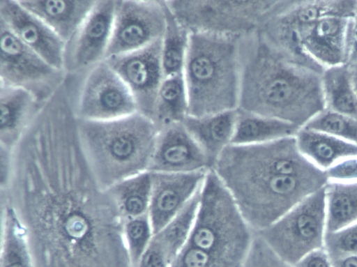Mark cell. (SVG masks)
Listing matches in <instances>:
<instances>
[{
  "label": "cell",
  "mask_w": 357,
  "mask_h": 267,
  "mask_svg": "<svg viewBox=\"0 0 357 267\" xmlns=\"http://www.w3.org/2000/svg\"><path fill=\"white\" fill-rule=\"evenodd\" d=\"M68 107L43 109L13 148L1 190L24 224L35 267H132L124 220L96 180Z\"/></svg>",
  "instance_id": "1"
},
{
  "label": "cell",
  "mask_w": 357,
  "mask_h": 267,
  "mask_svg": "<svg viewBox=\"0 0 357 267\" xmlns=\"http://www.w3.org/2000/svg\"><path fill=\"white\" fill-rule=\"evenodd\" d=\"M212 170L255 233L328 182L326 171L301 153L295 136L261 144H230Z\"/></svg>",
  "instance_id": "2"
},
{
  "label": "cell",
  "mask_w": 357,
  "mask_h": 267,
  "mask_svg": "<svg viewBox=\"0 0 357 267\" xmlns=\"http://www.w3.org/2000/svg\"><path fill=\"white\" fill-rule=\"evenodd\" d=\"M238 109L299 128L326 109L324 68L281 49L259 31L241 38Z\"/></svg>",
  "instance_id": "3"
},
{
  "label": "cell",
  "mask_w": 357,
  "mask_h": 267,
  "mask_svg": "<svg viewBox=\"0 0 357 267\" xmlns=\"http://www.w3.org/2000/svg\"><path fill=\"white\" fill-rule=\"evenodd\" d=\"M77 130L96 180L108 189L149 171L160 128L153 119L137 112L109 121L77 119Z\"/></svg>",
  "instance_id": "4"
},
{
  "label": "cell",
  "mask_w": 357,
  "mask_h": 267,
  "mask_svg": "<svg viewBox=\"0 0 357 267\" xmlns=\"http://www.w3.org/2000/svg\"><path fill=\"white\" fill-rule=\"evenodd\" d=\"M241 38L190 32L183 71L188 116L199 117L238 109Z\"/></svg>",
  "instance_id": "5"
},
{
  "label": "cell",
  "mask_w": 357,
  "mask_h": 267,
  "mask_svg": "<svg viewBox=\"0 0 357 267\" xmlns=\"http://www.w3.org/2000/svg\"><path fill=\"white\" fill-rule=\"evenodd\" d=\"M278 0H165L190 32L244 37L261 31L282 8Z\"/></svg>",
  "instance_id": "6"
},
{
  "label": "cell",
  "mask_w": 357,
  "mask_h": 267,
  "mask_svg": "<svg viewBox=\"0 0 357 267\" xmlns=\"http://www.w3.org/2000/svg\"><path fill=\"white\" fill-rule=\"evenodd\" d=\"M326 232V199L324 187L257 234L278 256L294 265L308 253L324 247Z\"/></svg>",
  "instance_id": "7"
},
{
  "label": "cell",
  "mask_w": 357,
  "mask_h": 267,
  "mask_svg": "<svg viewBox=\"0 0 357 267\" xmlns=\"http://www.w3.org/2000/svg\"><path fill=\"white\" fill-rule=\"evenodd\" d=\"M0 84L23 89L45 102L66 79L56 68L22 43L0 20Z\"/></svg>",
  "instance_id": "8"
},
{
  "label": "cell",
  "mask_w": 357,
  "mask_h": 267,
  "mask_svg": "<svg viewBox=\"0 0 357 267\" xmlns=\"http://www.w3.org/2000/svg\"><path fill=\"white\" fill-rule=\"evenodd\" d=\"M74 109L77 119L89 121L113 120L137 112L130 90L105 61L79 81Z\"/></svg>",
  "instance_id": "9"
},
{
  "label": "cell",
  "mask_w": 357,
  "mask_h": 267,
  "mask_svg": "<svg viewBox=\"0 0 357 267\" xmlns=\"http://www.w3.org/2000/svg\"><path fill=\"white\" fill-rule=\"evenodd\" d=\"M165 25L164 0H116L105 59L142 49L161 39Z\"/></svg>",
  "instance_id": "10"
},
{
  "label": "cell",
  "mask_w": 357,
  "mask_h": 267,
  "mask_svg": "<svg viewBox=\"0 0 357 267\" xmlns=\"http://www.w3.org/2000/svg\"><path fill=\"white\" fill-rule=\"evenodd\" d=\"M116 0H96L92 10L66 43L63 70L66 76L82 77L105 61L111 38Z\"/></svg>",
  "instance_id": "11"
},
{
  "label": "cell",
  "mask_w": 357,
  "mask_h": 267,
  "mask_svg": "<svg viewBox=\"0 0 357 267\" xmlns=\"http://www.w3.org/2000/svg\"><path fill=\"white\" fill-rule=\"evenodd\" d=\"M161 50L162 38L142 49L105 60L130 90L137 112L151 119L165 78Z\"/></svg>",
  "instance_id": "12"
},
{
  "label": "cell",
  "mask_w": 357,
  "mask_h": 267,
  "mask_svg": "<svg viewBox=\"0 0 357 267\" xmlns=\"http://www.w3.org/2000/svg\"><path fill=\"white\" fill-rule=\"evenodd\" d=\"M207 172L151 171V192L148 213L154 234L200 190Z\"/></svg>",
  "instance_id": "13"
},
{
  "label": "cell",
  "mask_w": 357,
  "mask_h": 267,
  "mask_svg": "<svg viewBox=\"0 0 357 267\" xmlns=\"http://www.w3.org/2000/svg\"><path fill=\"white\" fill-rule=\"evenodd\" d=\"M0 20L26 46L63 70L66 43L18 0H0Z\"/></svg>",
  "instance_id": "14"
},
{
  "label": "cell",
  "mask_w": 357,
  "mask_h": 267,
  "mask_svg": "<svg viewBox=\"0 0 357 267\" xmlns=\"http://www.w3.org/2000/svg\"><path fill=\"white\" fill-rule=\"evenodd\" d=\"M211 170L205 155L182 122L160 128L149 171L185 173Z\"/></svg>",
  "instance_id": "15"
},
{
  "label": "cell",
  "mask_w": 357,
  "mask_h": 267,
  "mask_svg": "<svg viewBox=\"0 0 357 267\" xmlns=\"http://www.w3.org/2000/svg\"><path fill=\"white\" fill-rule=\"evenodd\" d=\"M44 103L23 89L0 84V145L14 148Z\"/></svg>",
  "instance_id": "16"
},
{
  "label": "cell",
  "mask_w": 357,
  "mask_h": 267,
  "mask_svg": "<svg viewBox=\"0 0 357 267\" xmlns=\"http://www.w3.org/2000/svg\"><path fill=\"white\" fill-rule=\"evenodd\" d=\"M65 43L77 31L96 0H18Z\"/></svg>",
  "instance_id": "17"
},
{
  "label": "cell",
  "mask_w": 357,
  "mask_h": 267,
  "mask_svg": "<svg viewBox=\"0 0 357 267\" xmlns=\"http://www.w3.org/2000/svg\"><path fill=\"white\" fill-rule=\"evenodd\" d=\"M237 109L203 116H188L182 122L208 160L211 169L231 144Z\"/></svg>",
  "instance_id": "18"
},
{
  "label": "cell",
  "mask_w": 357,
  "mask_h": 267,
  "mask_svg": "<svg viewBox=\"0 0 357 267\" xmlns=\"http://www.w3.org/2000/svg\"><path fill=\"white\" fill-rule=\"evenodd\" d=\"M295 138L301 153L324 171L343 158L357 156L356 144L325 132L302 127Z\"/></svg>",
  "instance_id": "19"
},
{
  "label": "cell",
  "mask_w": 357,
  "mask_h": 267,
  "mask_svg": "<svg viewBox=\"0 0 357 267\" xmlns=\"http://www.w3.org/2000/svg\"><path fill=\"white\" fill-rule=\"evenodd\" d=\"M299 127L268 116L237 109L231 144L255 145L294 137Z\"/></svg>",
  "instance_id": "20"
},
{
  "label": "cell",
  "mask_w": 357,
  "mask_h": 267,
  "mask_svg": "<svg viewBox=\"0 0 357 267\" xmlns=\"http://www.w3.org/2000/svg\"><path fill=\"white\" fill-rule=\"evenodd\" d=\"M0 267H35L26 231L14 208L1 201Z\"/></svg>",
  "instance_id": "21"
},
{
  "label": "cell",
  "mask_w": 357,
  "mask_h": 267,
  "mask_svg": "<svg viewBox=\"0 0 357 267\" xmlns=\"http://www.w3.org/2000/svg\"><path fill=\"white\" fill-rule=\"evenodd\" d=\"M322 89L326 109L357 118V96L352 70L348 65L326 68L322 74Z\"/></svg>",
  "instance_id": "22"
},
{
  "label": "cell",
  "mask_w": 357,
  "mask_h": 267,
  "mask_svg": "<svg viewBox=\"0 0 357 267\" xmlns=\"http://www.w3.org/2000/svg\"><path fill=\"white\" fill-rule=\"evenodd\" d=\"M124 221L149 213L151 173L144 171L107 189Z\"/></svg>",
  "instance_id": "23"
},
{
  "label": "cell",
  "mask_w": 357,
  "mask_h": 267,
  "mask_svg": "<svg viewBox=\"0 0 357 267\" xmlns=\"http://www.w3.org/2000/svg\"><path fill=\"white\" fill-rule=\"evenodd\" d=\"M188 116V98L183 74L165 77L158 93L153 120L161 128Z\"/></svg>",
  "instance_id": "24"
},
{
  "label": "cell",
  "mask_w": 357,
  "mask_h": 267,
  "mask_svg": "<svg viewBox=\"0 0 357 267\" xmlns=\"http://www.w3.org/2000/svg\"><path fill=\"white\" fill-rule=\"evenodd\" d=\"M325 192L326 232L335 231L357 222V181H328Z\"/></svg>",
  "instance_id": "25"
},
{
  "label": "cell",
  "mask_w": 357,
  "mask_h": 267,
  "mask_svg": "<svg viewBox=\"0 0 357 267\" xmlns=\"http://www.w3.org/2000/svg\"><path fill=\"white\" fill-rule=\"evenodd\" d=\"M165 7L166 25L161 50L165 77L183 74L190 38V31L176 20L166 4Z\"/></svg>",
  "instance_id": "26"
},
{
  "label": "cell",
  "mask_w": 357,
  "mask_h": 267,
  "mask_svg": "<svg viewBox=\"0 0 357 267\" xmlns=\"http://www.w3.org/2000/svg\"><path fill=\"white\" fill-rule=\"evenodd\" d=\"M200 190L159 232L154 234L173 259L185 245L192 231L197 213Z\"/></svg>",
  "instance_id": "27"
},
{
  "label": "cell",
  "mask_w": 357,
  "mask_h": 267,
  "mask_svg": "<svg viewBox=\"0 0 357 267\" xmlns=\"http://www.w3.org/2000/svg\"><path fill=\"white\" fill-rule=\"evenodd\" d=\"M303 127L357 145V118L325 109Z\"/></svg>",
  "instance_id": "28"
},
{
  "label": "cell",
  "mask_w": 357,
  "mask_h": 267,
  "mask_svg": "<svg viewBox=\"0 0 357 267\" xmlns=\"http://www.w3.org/2000/svg\"><path fill=\"white\" fill-rule=\"evenodd\" d=\"M153 236L149 213L124 221V241L132 267L137 265Z\"/></svg>",
  "instance_id": "29"
},
{
  "label": "cell",
  "mask_w": 357,
  "mask_h": 267,
  "mask_svg": "<svg viewBox=\"0 0 357 267\" xmlns=\"http://www.w3.org/2000/svg\"><path fill=\"white\" fill-rule=\"evenodd\" d=\"M324 248L331 259L357 254V222L335 231L326 232Z\"/></svg>",
  "instance_id": "30"
},
{
  "label": "cell",
  "mask_w": 357,
  "mask_h": 267,
  "mask_svg": "<svg viewBox=\"0 0 357 267\" xmlns=\"http://www.w3.org/2000/svg\"><path fill=\"white\" fill-rule=\"evenodd\" d=\"M243 267H294L278 256L257 233Z\"/></svg>",
  "instance_id": "31"
},
{
  "label": "cell",
  "mask_w": 357,
  "mask_h": 267,
  "mask_svg": "<svg viewBox=\"0 0 357 267\" xmlns=\"http://www.w3.org/2000/svg\"><path fill=\"white\" fill-rule=\"evenodd\" d=\"M173 261L166 247L155 236L135 267H170Z\"/></svg>",
  "instance_id": "32"
},
{
  "label": "cell",
  "mask_w": 357,
  "mask_h": 267,
  "mask_svg": "<svg viewBox=\"0 0 357 267\" xmlns=\"http://www.w3.org/2000/svg\"><path fill=\"white\" fill-rule=\"evenodd\" d=\"M325 171L330 182L351 183L357 181V156L343 158Z\"/></svg>",
  "instance_id": "33"
},
{
  "label": "cell",
  "mask_w": 357,
  "mask_h": 267,
  "mask_svg": "<svg viewBox=\"0 0 357 267\" xmlns=\"http://www.w3.org/2000/svg\"><path fill=\"white\" fill-rule=\"evenodd\" d=\"M345 64L351 68L357 66V8L350 17L347 29Z\"/></svg>",
  "instance_id": "34"
},
{
  "label": "cell",
  "mask_w": 357,
  "mask_h": 267,
  "mask_svg": "<svg viewBox=\"0 0 357 267\" xmlns=\"http://www.w3.org/2000/svg\"><path fill=\"white\" fill-rule=\"evenodd\" d=\"M13 148L0 145V188L3 190L9 185L13 174Z\"/></svg>",
  "instance_id": "35"
},
{
  "label": "cell",
  "mask_w": 357,
  "mask_h": 267,
  "mask_svg": "<svg viewBox=\"0 0 357 267\" xmlns=\"http://www.w3.org/2000/svg\"><path fill=\"white\" fill-rule=\"evenodd\" d=\"M294 267H333L332 260L326 249L314 250L299 260Z\"/></svg>",
  "instance_id": "36"
},
{
  "label": "cell",
  "mask_w": 357,
  "mask_h": 267,
  "mask_svg": "<svg viewBox=\"0 0 357 267\" xmlns=\"http://www.w3.org/2000/svg\"><path fill=\"white\" fill-rule=\"evenodd\" d=\"M331 260L333 267H357V254H348Z\"/></svg>",
  "instance_id": "37"
},
{
  "label": "cell",
  "mask_w": 357,
  "mask_h": 267,
  "mask_svg": "<svg viewBox=\"0 0 357 267\" xmlns=\"http://www.w3.org/2000/svg\"><path fill=\"white\" fill-rule=\"evenodd\" d=\"M351 68V67H350ZM352 70V80L354 87L357 96V66L354 68H351Z\"/></svg>",
  "instance_id": "38"
}]
</instances>
